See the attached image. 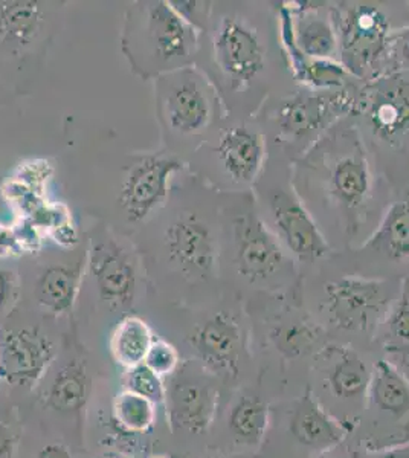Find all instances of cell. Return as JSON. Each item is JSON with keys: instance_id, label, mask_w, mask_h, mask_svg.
I'll list each match as a JSON object with an SVG mask.
<instances>
[{"instance_id": "6da1fadb", "label": "cell", "mask_w": 409, "mask_h": 458, "mask_svg": "<svg viewBox=\"0 0 409 458\" xmlns=\"http://www.w3.org/2000/svg\"><path fill=\"white\" fill-rule=\"evenodd\" d=\"M145 276L168 269L190 282H207L218 271V240L202 214L168 199L156 217L132 235Z\"/></svg>"}, {"instance_id": "7a4b0ae2", "label": "cell", "mask_w": 409, "mask_h": 458, "mask_svg": "<svg viewBox=\"0 0 409 458\" xmlns=\"http://www.w3.org/2000/svg\"><path fill=\"white\" fill-rule=\"evenodd\" d=\"M202 32L177 13L171 0H138L125 8L121 53L144 81L192 66Z\"/></svg>"}, {"instance_id": "3957f363", "label": "cell", "mask_w": 409, "mask_h": 458, "mask_svg": "<svg viewBox=\"0 0 409 458\" xmlns=\"http://www.w3.org/2000/svg\"><path fill=\"white\" fill-rule=\"evenodd\" d=\"M63 4L0 0V86L23 94L42 71L57 36Z\"/></svg>"}, {"instance_id": "277c9868", "label": "cell", "mask_w": 409, "mask_h": 458, "mask_svg": "<svg viewBox=\"0 0 409 458\" xmlns=\"http://www.w3.org/2000/svg\"><path fill=\"white\" fill-rule=\"evenodd\" d=\"M183 170V159L166 148L132 155L120 168L107 217L101 222L132 237L166 207Z\"/></svg>"}, {"instance_id": "5b68a950", "label": "cell", "mask_w": 409, "mask_h": 458, "mask_svg": "<svg viewBox=\"0 0 409 458\" xmlns=\"http://www.w3.org/2000/svg\"><path fill=\"white\" fill-rule=\"evenodd\" d=\"M144 267L133 240L99 220L88 231L83 283L94 287L99 301L112 312L135 306Z\"/></svg>"}, {"instance_id": "8992f818", "label": "cell", "mask_w": 409, "mask_h": 458, "mask_svg": "<svg viewBox=\"0 0 409 458\" xmlns=\"http://www.w3.org/2000/svg\"><path fill=\"white\" fill-rule=\"evenodd\" d=\"M216 92L194 64L155 80L156 120L166 150L175 155L179 142L203 135L216 116Z\"/></svg>"}, {"instance_id": "52a82bcc", "label": "cell", "mask_w": 409, "mask_h": 458, "mask_svg": "<svg viewBox=\"0 0 409 458\" xmlns=\"http://www.w3.org/2000/svg\"><path fill=\"white\" fill-rule=\"evenodd\" d=\"M332 21L339 42V55L350 75L363 77L388 57L391 25L379 6L347 4L332 11Z\"/></svg>"}, {"instance_id": "ba28073f", "label": "cell", "mask_w": 409, "mask_h": 458, "mask_svg": "<svg viewBox=\"0 0 409 458\" xmlns=\"http://www.w3.org/2000/svg\"><path fill=\"white\" fill-rule=\"evenodd\" d=\"M214 66L233 89L252 83L266 64V51L255 28L243 17L226 14L211 31Z\"/></svg>"}, {"instance_id": "9c48e42d", "label": "cell", "mask_w": 409, "mask_h": 458, "mask_svg": "<svg viewBox=\"0 0 409 458\" xmlns=\"http://www.w3.org/2000/svg\"><path fill=\"white\" fill-rule=\"evenodd\" d=\"M57 356L55 344L38 326H0V382L34 388Z\"/></svg>"}, {"instance_id": "30bf717a", "label": "cell", "mask_w": 409, "mask_h": 458, "mask_svg": "<svg viewBox=\"0 0 409 458\" xmlns=\"http://www.w3.org/2000/svg\"><path fill=\"white\" fill-rule=\"evenodd\" d=\"M34 263L32 297L37 306L52 317H64L72 313L80 292L83 289L86 246L84 250H64L57 254L31 259Z\"/></svg>"}, {"instance_id": "8fae6325", "label": "cell", "mask_w": 409, "mask_h": 458, "mask_svg": "<svg viewBox=\"0 0 409 458\" xmlns=\"http://www.w3.org/2000/svg\"><path fill=\"white\" fill-rule=\"evenodd\" d=\"M391 301L388 283L362 276H341L326 286V309L337 327L365 332Z\"/></svg>"}, {"instance_id": "7c38bea8", "label": "cell", "mask_w": 409, "mask_h": 458, "mask_svg": "<svg viewBox=\"0 0 409 458\" xmlns=\"http://www.w3.org/2000/svg\"><path fill=\"white\" fill-rule=\"evenodd\" d=\"M379 140L396 144L409 133V81L393 72L374 80L359 103Z\"/></svg>"}, {"instance_id": "4fadbf2b", "label": "cell", "mask_w": 409, "mask_h": 458, "mask_svg": "<svg viewBox=\"0 0 409 458\" xmlns=\"http://www.w3.org/2000/svg\"><path fill=\"white\" fill-rule=\"evenodd\" d=\"M234 259L249 282H261L280 271L285 250L266 225L252 213L234 219Z\"/></svg>"}, {"instance_id": "5bb4252c", "label": "cell", "mask_w": 409, "mask_h": 458, "mask_svg": "<svg viewBox=\"0 0 409 458\" xmlns=\"http://www.w3.org/2000/svg\"><path fill=\"white\" fill-rule=\"evenodd\" d=\"M358 107V101L348 94L347 89L330 94L296 95L281 105L277 125L289 140H301L321 131L339 114H350Z\"/></svg>"}, {"instance_id": "9a60e30c", "label": "cell", "mask_w": 409, "mask_h": 458, "mask_svg": "<svg viewBox=\"0 0 409 458\" xmlns=\"http://www.w3.org/2000/svg\"><path fill=\"white\" fill-rule=\"evenodd\" d=\"M188 343L208 370L218 375H239L242 332L228 313H214L197 324Z\"/></svg>"}, {"instance_id": "2e32d148", "label": "cell", "mask_w": 409, "mask_h": 458, "mask_svg": "<svg viewBox=\"0 0 409 458\" xmlns=\"http://www.w3.org/2000/svg\"><path fill=\"white\" fill-rule=\"evenodd\" d=\"M272 216L281 242L300 260H318L328 254L330 246L318 225L295 198L285 191L275 194Z\"/></svg>"}, {"instance_id": "e0dca14e", "label": "cell", "mask_w": 409, "mask_h": 458, "mask_svg": "<svg viewBox=\"0 0 409 458\" xmlns=\"http://www.w3.org/2000/svg\"><path fill=\"white\" fill-rule=\"evenodd\" d=\"M213 151L225 174L235 183L255 182L265 164V140L246 125L223 131Z\"/></svg>"}, {"instance_id": "ac0fdd59", "label": "cell", "mask_w": 409, "mask_h": 458, "mask_svg": "<svg viewBox=\"0 0 409 458\" xmlns=\"http://www.w3.org/2000/svg\"><path fill=\"white\" fill-rule=\"evenodd\" d=\"M166 411L173 425L192 434H203L213 425L218 391L199 380H179L166 388Z\"/></svg>"}, {"instance_id": "d6986e66", "label": "cell", "mask_w": 409, "mask_h": 458, "mask_svg": "<svg viewBox=\"0 0 409 458\" xmlns=\"http://www.w3.org/2000/svg\"><path fill=\"white\" fill-rule=\"evenodd\" d=\"M290 432L296 442L315 451L335 448L347 436L345 427L320 405L311 388H307L292 412Z\"/></svg>"}, {"instance_id": "ffe728a7", "label": "cell", "mask_w": 409, "mask_h": 458, "mask_svg": "<svg viewBox=\"0 0 409 458\" xmlns=\"http://www.w3.org/2000/svg\"><path fill=\"white\" fill-rule=\"evenodd\" d=\"M328 191L347 213L358 211L371 194V173L361 151L345 153L333 162Z\"/></svg>"}, {"instance_id": "44dd1931", "label": "cell", "mask_w": 409, "mask_h": 458, "mask_svg": "<svg viewBox=\"0 0 409 458\" xmlns=\"http://www.w3.org/2000/svg\"><path fill=\"white\" fill-rule=\"evenodd\" d=\"M287 8L294 14V37L301 53L309 58L337 60L339 42L332 19H326L306 6L287 4Z\"/></svg>"}, {"instance_id": "7402d4cb", "label": "cell", "mask_w": 409, "mask_h": 458, "mask_svg": "<svg viewBox=\"0 0 409 458\" xmlns=\"http://www.w3.org/2000/svg\"><path fill=\"white\" fill-rule=\"evenodd\" d=\"M367 394L378 411L396 420L409 416V379L391 360L374 364Z\"/></svg>"}, {"instance_id": "603a6c76", "label": "cell", "mask_w": 409, "mask_h": 458, "mask_svg": "<svg viewBox=\"0 0 409 458\" xmlns=\"http://www.w3.org/2000/svg\"><path fill=\"white\" fill-rule=\"evenodd\" d=\"M155 339V332L144 318L136 313H127L121 317L110 335V353L116 364L130 370L144 364L145 356Z\"/></svg>"}, {"instance_id": "cb8c5ba5", "label": "cell", "mask_w": 409, "mask_h": 458, "mask_svg": "<svg viewBox=\"0 0 409 458\" xmlns=\"http://www.w3.org/2000/svg\"><path fill=\"white\" fill-rule=\"evenodd\" d=\"M332 364L327 369L326 382L333 397L341 401H361L368 393L371 373L352 349H335L330 354Z\"/></svg>"}, {"instance_id": "d4e9b609", "label": "cell", "mask_w": 409, "mask_h": 458, "mask_svg": "<svg viewBox=\"0 0 409 458\" xmlns=\"http://www.w3.org/2000/svg\"><path fill=\"white\" fill-rule=\"evenodd\" d=\"M90 394V376L84 360L63 365L47 391V405L60 412L81 410Z\"/></svg>"}, {"instance_id": "484cf974", "label": "cell", "mask_w": 409, "mask_h": 458, "mask_svg": "<svg viewBox=\"0 0 409 458\" xmlns=\"http://www.w3.org/2000/svg\"><path fill=\"white\" fill-rule=\"evenodd\" d=\"M379 336L385 353L399 362L397 369L409 379V280L400 287Z\"/></svg>"}, {"instance_id": "4316f807", "label": "cell", "mask_w": 409, "mask_h": 458, "mask_svg": "<svg viewBox=\"0 0 409 458\" xmlns=\"http://www.w3.org/2000/svg\"><path fill=\"white\" fill-rule=\"evenodd\" d=\"M363 248L378 250L394 261L409 259V200L396 202L385 213L379 225Z\"/></svg>"}, {"instance_id": "83f0119b", "label": "cell", "mask_w": 409, "mask_h": 458, "mask_svg": "<svg viewBox=\"0 0 409 458\" xmlns=\"http://www.w3.org/2000/svg\"><path fill=\"white\" fill-rule=\"evenodd\" d=\"M228 427L237 442L259 446L269 427V406L259 397H242L229 412Z\"/></svg>"}, {"instance_id": "f1b7e54d", "label": "cell", "mask_w": 409, "mask_h": 458, "mask_svg": "<svg viewBox=\"0 0 409 458\" xmlns=\"http://www.w3.org/2000/svg\"><path fill=\"white\" fill-rule=\"evenodd\" d=\"M290 68L298 83L315 89L318 92L341 90L350 77V72L339 60H321L300 55L290 63Z\"/></svg>"}, {"instance_id": "f546056e", "label": "cell", "mask_w": 409, "mask_h": 458, "mask_svg": "<svg viewBox=\"0 0 409 458\" xmlns=\"http://www.w3.org/2000/svg\"><path fill=\"white\" fill-rule=\"evenodd\" d=\"M114 419L123 431L144 434L155 425L156 405L133 391L123 390L115 397Z\"/></svg>"}, {"instance_id": "4dcf8cb0", "label": "cell", "mask_w": 409, "mask_h": 458, "mask_svg": "<svg viewBox=\"0 0 409 458\" xmlns=\"http://www.w3.org/2000/svg\"><path fill=\"white\" fill-rule=\"evenodd\" d=\"M270 339L274 343L275 349L278 350L285 358L294 360L309 353L315 349L320 343L321 334L320 328L313 327L311 324L295 321L292 324H283L275 328Z\"/></svg>"}, {"instance_id": "1f68e13d", "label": "cell", "mask_w": 409, "mask_h": 458, "mask_svg": "<svg viewBox=\"0 0 409 458\" xmlns=\"http://www.w3.org/2000/svg\"><path fill=\"white\" fill-rule=\"evenodd\" d=\"M124 390L133 391L136 394L149 399L155 405L166 403V388L164 380L147 369L144 364L130 369L125 375Z\"/></svg>"}, {"instance_id": "d6a6232c", "label": "cell", "mask_w": 409, "mask_h": 458, "mask_svg": "<svg viewBox=\"0 0 409 458\" xmlns=\"http://www.w3.org/2000/svg\"><path fill=\"white\" fill-rule=\"evenodd\" d=\"M179 362H181V356L176 347L159 336H156L144 360L145 367L150 369L162 379L173 375L177 370Z\"/></svg>"}, {"instance_id": "836d02e7", "label": "cell", "mask_w": 409, "mask_h": 458, "mask_svg": "<svg viewBox=\"0 0 409 458\" xmlns=\"http://www.w3.org/2000/svg\"><path fill=\"white\" fill-rule=\"evenodd\" d=\"M171 4L185 21L192 23V27H196L202 34L207 31L211 17H213V2H197V0L177 2V0H171Z\"/></svg>"}, {"instance_id": "e575fe53", "label": "cell", "mask_w": 409, "mask_h": 458, "mask_svg": "<svg viewBox=\"0 0 409 458\" xmlns=\"http://www.w3.org/2000/svg\"><path fill=\"white\" fill-rule=\"evenodd\" d=\"M19 280L17 272L0 260V313L5 312L11 302L16 300Z\"/></svg>"}, {"instance_id": "d590c367", "label": "cell", "mask_w": 409, "mask_h": 458, "mask_svg": "<svg viewBox=\"0 0 409 458\" xmlns=\"http://www.w3.org/2000/svg\"><path fill=\"white\" fill-rule=\"evenodd\" d=\"M387 58L397 69L409 68V27L391 34Z\"/></svg>"}, {"instance_id": "8d00e7d4", "label": "cell", "mask_w": 409, "mask_h": 458, "mask_svg": "<svg viewBox=\"0 0 409 458\" xmlns=\"http://www.w3.org/2000/svg\"><path fill=\"white\" fill-rule=\"evenodd\" d=\"M23 256L21 239L16 234V231L8 228L5 225H0V260L17 259Z\"/></svg>"}, {"instance_id": "74e56055", "label": "cell", "mask_w": 409, "mask_h": 458, "mask_svg": "<svg viewBox=\"0 0 409 458\" xmlns=\"http://www.w3.org/2000/svg\"><path fill=\"white\" fill-rule=\"evenodd\" d=\"M17 437L8 428L0 425V458H14Z\"/></svg>"}, {"instance_id": "f35d334b", "label": "cell", "mask_w": 409, "mask_h": 458, "mask_svg": "<svg viewBox=\"0 0 409 458\" xmlns=\"http://www.w3.org/2000/svg\"><path fill=\"white\" fill-rule=\"evenodd\" d=\"M37 458H73L72 454L69 453V449L63 445L58 443H52V445H47L40 449V453L37 455Z\"/></svg>"}, {"instance_id": "ab89813d", "label": "cell", "mask_w": 409, "mask_h": 458, "mask_svg": "<svg viewBox=\"0 0 409 458\" xmlns=\"http://www.w3.org/2000/svg\"><path fill=\"white\" fill-rule=\"evenodd\" d=\"M380 458H409V453L408 451H391Z\"/></svg>"}, {"instance_id": "60d3db41", "label": "cell", "mask_w": 409, "mask_h": 458, "mask_svg": "<svg viewBox=\"0 0 409 458\" xmlns=\"http://www.w3.org/2000/svg\"><path fill=\"white\" fill-rule=\"evenodd\" d=\"M214 458H231V457H214Z\"/></svg>"}, {"instance_id": "b9f144b4", "label": "cell", "mask_w": 409, "mask_h": 458, "mask_svg": "<svg viewBox=\"0 0 409 458\" xmlns=\"http://www.w3.org/2000/svg\"><path fill=\"white\" fill-rule=\"evenodd\" d=\"M339 458H352V457H339Z\"/></svg>"}, {"instance_id": "7bdbcfd3", "label": "cell", "mask_w": 409, "mask_h": 458, "mask_svg": "<svg viewBox=\"0 0 409 458\" xmlns=\"http://www.w3.org/2000/svg\"><path fill=\"white\" fill-rule=\"evenodd\" d=\"M153 458H164V457H153Z\"/></svg>"}]
</instances>
